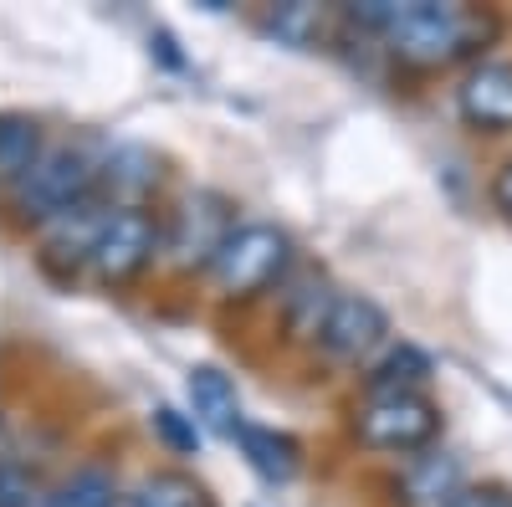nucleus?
<instances>
[{"instance_id": "obj_1", "label": "nucleus", "mask_w": 512, "mask_h": 507, "mask_svg": "<svg viewBox=\"0 0 512 507\" xmlns=\"http://www.w3.org/2000/svg\"><path fill=\"white\" fill-rule=\"evenodd\" d=\"M349 21L379 31L384 47L410 67H451L482 52V41L497 31L492 16L472 6H436V0H364L349 6Z\"/></svg>"}, {"instance_id": "obj_2", "label": "nucleus", "mask_w": 512, "mask_h": 507, "mask_svg": "<svg viewBox=\"0 0 512 507\" xmlns=\"http://www.w3.org/2000/svg\"><path fill=\"white\" fill-rule=\"evenodd\" d=\"M103 175H98V159L88 149H72V144H57L47 149V159H41L31 175L11 190V205L21 221H36V226H52L62 216H72V210L93 205Z\"/></svg>"}, {"instance_id": "obj_3", "label": "nucleus", "mask_w": 512, "mask_h": 507, "mask_svg": "<svg viewBox=\"0 0 512 507\" xmlns=\"http://www.w3.org/2000/svg\"><path fill=\"white\" fill-rule=\"evenodd\" d=\"M354 436L374 451H431L441 436V405L425 390H369L354 405Z\"/></svg>"}, {"instance_id": "obj_4", "label": "nucleus", "mask_w": 512, "mask_h": 507, "mask_svg": "<svg viewBox=\"0 0 512 507\" xmlns=\"http://www.w3.org/2000/svg\"><path fill=\"white\" fill-rule=\"evenodd\" d=\"M292 262V241L267 226V221H241L221 257L210 262V282H216L221 298H256V292H267Z\"/></svg>"}, {"instance_id": "obj_5", "label": "nucleus", "mask_w": 512, "mask_h": 507, "mask_svg": "<svg viewBox=\"0 0 512 507\" xmlns=\"http://www.w3.org/2000/svg\"><path fill=\"white\" fill-rule=\"evenodd\" d=\"M154 251H164V231L149 210L144 205H108L103 231H98L93 257H88V272L103 287H123L154 262Z\"/></svg>"}, {"instance_id": "obj_6", "label": "nucleus", "mask_w": 512, "mask_h": 507, "mask_svg": "<svg viewBox=\"0 0 512 507\" xmlns=\"http://www.w3.org/2000/svg\"><path fill=\"white\" fill-rule=\"evenodd\" d=\"M236 205L216 190H190L175 210H169V226H164V257L175 267H205L221 257L226 236L236 231Z\"/></svg>"}, {"instance_id": "obj_7", "label": "nucleus", "mask_w": 512, "mask_h": 507, "mask_svg": "<svg viewBox=\"0 0 512 507\" xmlns=\"http://www.w3.org/2000/svg\"><path fill=\"white\" fill-rule=\"evenodd\" d=\"M384 338H390V313L364 292H338L318 328V349L338 364H359L374 349H384Z\"/></svg>"}, {"instance_id": "obj_8", "label": "nucleus", "mask_w": 512, "mask_h": 507, "mask_svg": "<svg viewBox=\"0 0 512 507\" xmlns=\"http://www.w3.org/2000/svg\"><path fill=\"white\" fill-rule=\"evenodd\" d=\"M456 113L482 134L512 129V62H477L456 88Z\"/></svg>"}, {"instance_id": "obj_9", "label": "nucleus", "mask_w": 512, "mask_h": 507, "mask_svg": "<svg viewBox=\"0 0 512 507\" xmlns=\"http://www.w3.org/2000/svg\"><path fill=\"white\" fill-rule=\"evenodd\" d=\"M185 395H190V415L200 420L205 431H216V436H241L246 431V415H241V395L236 385L216 369V364H195L185 374Z\"/></svg>"}, {"instance_id": "obj_10", "label": "nucleus", "mask_w": 512, "mask_h": 507, "mask_svg": "<svg viewBox=\"0 0 512 507\" xmlns=\"http://www.w3.org/2000/svg\"><path fill=\"white\" fill-rule=\"evenodd\" d=\"M395 492L405 507H446L461 492V461L451 451H415L405 456Z\"/></svg>"}, {"instance_id": "obj_11", "label": "nucleus", "mask_w": 512, "mask_h": 507, "mask_svg": "<svg viewBox=\"0 0 512 507\" xmlns=\"http://www.w3.org/2000/svg\"><path fill=\"white\" fill-rule=\"evenodd\" d=\"M103 216H108V205H82L72 210V216L52 221V226H41V257L47 262H72V267H88L93 257V241L103 231Z\"/></svg>"}, {"instance_id": "obj_12", "label": "nucleus", "mask_w": 512, "mask_h": 507, "mask_svg": "<svg viewBox=\"0 0 512 507\" xmlns=\"http://www.w3.org/2000/svg\"><path fill=\"white\" fill-rule=\"evenodd\" d=\"M47 159V139H41V123L31 113H0V185L16 190L31 169Z\"/></svg>"}, {"instance_id": "obj_13", "label": "nucleus", "mask_w": 512, "mask_h": 507, "mask_svg": "<svg viewBox=\"0 0 512 507\" xmlns=\"http://www.w3.org/2000/svg\"><path fill=\"white\" fill-rule=\"evenodd\" d=\"M236 441H241V456L251 461L256 477H267V482H292L297 477V441L292 436H282L272 426H251L246 420V431Z\"/></svg>"}, {"instance_id": "obj_14", "label": "nucleus", "mask_w": 512, "mask_h": 507, "mask_svg": "<svg viewBox=\"0 0 512 507\" xmlns=\"http://www.w3.org/2000/svg\"><path fill=\"white\" fill-rule=\"evenodd\" d=\"M262 31L277 36L282 47L308 52V47H318V41L328 36V11L323 6H308V0H287V6H272L262 16Z\"/></svg>"}, {"instance_id": "obj_15", "label": "nucleus", "mask_w": 512, "mask_h": 507, "mask_svg": "<svg viewBox=\"0 0 512 507\" xmlns=\"http://www.w3.org/2000/svg\"><path fill=\"white\" fill-rule=\"evenodd\" d=\"M123 507H216V502H210V492L185 472H149V477L134 482Z\"/></svg>"}, {"instance_id": "obj_16", "label": "nucleus", "mask_w": 512, "mask_h": 507, "mask_svg": "<svg viewBox=\"0 0 512 507\" xmlns=\"http://www.w3.org/2000/svg\"><path fill=\"white\" fill-rule=\"evenodd\" d=\"M431 374H436V364L415 344H390L369 364V390H420Z\"/></svg>"}, {"instance_id": "obj_17", "label": "nucleus", "mask_w": 512, "mask_h": 507, "mask_svg": "<svg viewBox=\"0 0 512 507\" xmlns=\"http://www.w3.org/2000/svg\"><path fill=\"white\" fill-rule=\"evenodd\" d=\"M47 502H52V507H123L118 482H113V472H103V467H72Z\"/></svg>"}, {"instance_id": "obj_18", "label": "nucleus", "mask_w": 512, "mask_h": 507, "mask_svg": "<svg viewBox=\"0 0 512 507\" xmlns=\"http://www.w3.org/2000/svg\"><path fill=\"white\" fill-rule=\"evenodd\" d=\"M149 420H154V436L175 451V456H195V451H200V420H195V415H180L175 405H159Z\"/></svg>"}, {"instance_id": "obj_19", "label": "nucleus", "mask_w": 512, "mask_h": 507, "mask_svg": "<svg viewBox=\"0 0 512 507\" xmlns=\"http://www.w3.org/2000/svg\"><path fill=\"white\" fill-rule=\"evenodd\" d=\"M0 507H41L31 472H21L11 456H0Z\"/></svg>"}, {"instance_id": "obj_20", "label": "nucleus", "mask_w": 512, "mask_h": 507, "mask_svg": "<svg viewBox=\"0 0 512 507\" xmlns=\"http://www.w3.org/2000/svg\"><path fill=\"white\" fill-rule=\"evenodd\" d=\"M446 507H512V492L507 487H461Z\"/></svg>"}, {"instance_id": "obj_21", "label": "nucleus", "mask_w": 512, "mask_h": 507, "mask_svg": "<svg viewBox=\"0 0 512 507\" xmlns=\"http://www.w3.org/2000/svg\"><path fill=\"white\" fill-rule=\"evenodd\" d=\"M492 200H497V210L512 221V159L497 169V180H492Z\"/></svg>"}, {"instance_id": "obj_22", "label": "nucleus", "mask_w": 512, "mask_h": 507, "mask_svg": "<svg viewBox=\"0 0 512 507\" xmlns=\"http://www.w3.org/2000/svg\"><path fill=\"white\" fill-rule=\"evenodd\" d=\"M41 507H52V502H41Z\"/></svg>"}]
</instances>
